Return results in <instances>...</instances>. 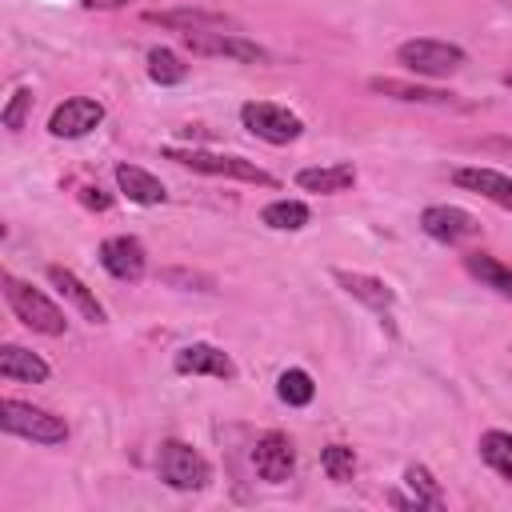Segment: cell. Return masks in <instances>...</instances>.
Returning a JSON list of instances; mask_svg holds the SVG:
<instances>
[{"instance_id": "cell-1", "label": "cell", "mask_w": 512, "mask_h": 512, "mask_svg": "<svg viewBox=\"0 0 512 512\" xmlns=\"http://www.w3.org/2000/svg\"><path fill=\"white\" fill-rule=\"evenodd\" d=\"M4 300H8V308L16 312V320H20L24 328H32V332H40V336H64V332H68L64 312H60L40 288H32L28 280H20V276H12V272H4Z\"/></svg>"}, {"instance_id": "cell-2", "label": "cell", "mask_w": 512, "mask_h": 512, "mask_svg": "<svg viewBox=\"0 0 512 512\" xmlns=\"http://www.w3.org/2000/svg\"><path fill=\"white\" fill-rule=\"evenodd\" d=\"M168 160L192 168V172H204V176H232V180H248V184H264V188H276V176L256 168L252 160L244 156H232V152H204V148H164Z\"/></svg>"}, {"instance_id": "cell-3", "label": "cell", "mask_w": 512, "mask_h": 512, "mask_svg": "<svg viewBox=\"0 0 512 512\" xmlns=\"http://www.w3.org/2000/svg\"><path fill=\"white\" fill-rule=\"evenodd\" d=\"M0 428L12 436H24L32 444H64L68 440L64 416H52L48 408H36L24 400H0Z\"/></svg>"}, {"instance_id": "cell-4", "label": "cell", "mask_w": 512, "mask_h": 512, "mask_svg": "<svg viewBox=\"0 0 512 512\" xmlns=\"http://www.w3.org/2000/svg\"><path fill=\"white\" fill-rule=\"evenodd\" d=\"M156 476H160L168 488H176V492H200V488L212 480V468H208V460H204L192 444H184V440H164L160 452H156Z\"/></svg>"}, {"instance_id": "cell-5", "label": "cell", "mask_w": 512, "mask_h": 512, "mask_svg": "<svg viewBox=\"0 0 512 512\" xmlns=\"http://www.w3.org/2000/svg\"><path fill=\"white\" fill-rule=\"evenodd\" d=\"M396 60L416 72V76H448L456 68H464V48L460 44H448V40H404L396 48Z\"/></svg>"}, {"instance_id": "cell-6", "label": "cell", "mask_w": 512, "mask_h": 512, "mask_svg": "<svg viewBox=\"0 0 512 512\" xmlns=\"http://www.w3.org/2000/svg\"><path fill=\"white\" fill-rule=\"evenodd\" d=\"M240 124L256 136V140H268V144H292L300 140L304 132V120L280 104H268V100H248L240 108Z\"/></svg>"}, {"instance_id": "cell-7", "label": "cell", "mask_w": 512, "mask_h": 512, "mask_svg": "<svg viewBox=\"0 0 512 512\" xmlns=\"http://www.w3.org/2000/svg\"><path fill=\"white\" fill-rule=\"evenodd\" d=\"M184 48L192 56H224V60H240V64H268V48H260L256 40L240 36V32H184Z\"/></svg>"}, {"instance_id": "cell-8", "label": "cell", "mask_w": 512, "mask_h": 512, "mask_svg": "<svg viewBox=\"0 0 512 512\" xmlns=\"http://www.w3.org/2000/svg\"><path fill=\"white\" fill-rule=\"evenodd\" d=\"M252 468H256V476L260 480H268V484H284L292 472H296V448H292V440L284 436V432H264L256 444H252Z\"/></svg>"}, {"instance_id": "cell-9", "label": "cell", "mask_w": 512, "mask_h": 512, "mask_svg": "<svg viewBox=\"0 0 512 512\" xmlns=\"http://www.w3.org/2000/svg\"><path fill=\"white\" fill-rule=\"evenodd\" d=\"M100 120H104V104H100V100L72 96V100H64V104L52 108V116H48V132L60 136V140H80V136H88Z\"/></svg>"}, {"instance_id": "cell-10", "label": "cell", "mask_w": 512, "mask_h": 512, "mask_svg": "<svg viewBox=\"0 0 512 512\" xmlns=\"http://www.w3.org/2000/svg\"><path fill=\"white\" fill-rule=\"evenodd\" d=\"M420 228H424L432 240H440V244H460V240H468V236L480 232L476 216L464 212V208H456V204H428V208L420 212Z\"/></svg>"}, {"instance_id": "cell-11", "label": "cell", "mask_w": 512, "mask_h": 512, "mask_svg": "<svg viewBox=\"0 0 512 512\" xmlns=\"http://www.w3.org/2000/svg\"><path fill=\"white\" fill-rule=\"evenodd\" d=\"M100 264L116 280H140L148 268V256H144V244L136 236H108L100 244Z\"/></svg>"}, {"instance_id": "cell-12", "label": "cell", "mask_w": 512, "mask_h": 512, "mask_svg": "<svg viewBox=\"0 0 512 512\" xmlns=\"http://www.w3.org/2000/svg\"><path fill=\"white\" fill-rule=\"evenodd\" d=\"M176 372L180 376H216V380H236V364L224 348L216 344H184L176 352Z\"/></svg>"}, {"instance_id": "cell-13", "label": "cell", "mask_w": 512, "mask_h": 512, "mask_svg": "<svg viewBox=\"0 0 512 512\" xmlns=\"http://www.w3.org/2000/svg\"><path fill=\"white\" fill-rule=\"evenodd\" d=\"M48 280L56 284V292H60L64 300H72V308H76L88 324H104V304L96 300V292H92L76 272H68V268H60V264H52V268H48Z\"/></svg>"}, {"instance_id": "cell-14", "label": "cell", "mask_w": 512, "mask_h": 512, "mask_svg": "<svg viewBox=\"0 0 512 512\" xmlns=\"http://www.w3.org/2000/svg\"><path fill=\"white\" fill-rule=\"evenodd\" d=\"M368 88L380 92V96L404 100V104H432V108H448V104H456V96L444 92V88H428V84H412V80H392V76H372Z\"/></svg>"}, {"instance_id": "cell-15", "label": "cell", "mask_w": 512, "mask_h": 512, "mask_svg": "<svg viewBox=\"0 0 512 512\" xmlns=\"http://www.w3.org/2000/svg\"><path fill=\"white\" fill-rule=\"evenodd\" d=\"M452 180H456L460 188H468V192H476V196L500 204V208H512V176H504V172H496V168H456Z\"/></svg>"}, {"instance_id": "cell-16", "label": "cell", "mask_w": 512, "mask_h": 512, "mask_svg": "<svg viewBox=\"0 0 512 512\" xmlns=\"http://www.w3.org/2000/svg\"><path fill=\"white\" fill-rule=\"evenodd\" d=\"M116 188H120L132 204H144V208H156V204L168 200L164 184H160L148 168H140V164H116Z\"/></svg>"}, {"instance_id": "cell-17", "label": "cell", "mask_w": 512, "mask_h": 512, "mask_svg": "<svg viewBox=\"0 0 512 512\" xmlns=\"http://www.w3.org/2000/svg\"><path fill=\"white\" fill-rule=\"evenodd\" d=\"M152 24L160 28H180V32H224L236 28L224 12H204V8H168V12H148Z\"/></svg>"}, {"instance_id": "cell-18", "label": "cell", "mask_w": 512, "mask_h": 512, "mask_svg": "<svg viewBox=\"0 0 512 512\" xmlns=\"http://www.w3.org/2000/svg\"><path fill=\"white\" fill-rule=\"evenodd\" d=\"M48 372H52V368H48L36 352H28V348H20V344H4V348H0V376H4V380H16V384H44Z\"/></svg>"}, {"instance_id": "cell-19", "label": "cell", "mask_w": 512, "mask_h": 512, "mask_svg": "<svg viewBox=\"0 0 512 512\" xmlns=\"http://www.w3.org/2000/svg\"><path fill=\"white\" fill-rule=\"evenodd\" d=\"M296 184L304 192H320V196H336V192H348L356 184V168L352 164H324V168H300L296 172Z\"/></svg>"}, {"instance_id": "cell-20", "label": "cell", "mask_w": 512, "mask_h": 512, "mask_svg": "<svg viewBox=\"0 0 512 512\" xmlns=\"http://www.w3.org/2000/svg\"><path fill=\"white\" fill-rule=\"evenodd\" d=\"M336 280L344 284L348 296H356L360 304H368L372 312H392L396 292L380 280V276H364V272H336Z\"/></svg>"}, {"instance_id": "cell-21", "label": "cell", "mask_w": 512, "mask_h": 512, "mask_svg": "<svg viewBox=\"0 0 512 512\" xmlns=\"http://www.w3.org/2000/svg\"><path fill=\"white\" fill-rule=\"evenodd\" d=\"M464 268H468L484 288H492V292H500L504 300H512V268H504L496 256H488V252H468V256H464Z\"/></svg>"}, {"instance_id": "cell-22", "label": "cell", "mask_w": 512, "mask_h": 512, "mask_svg": "<svg viewBox=\"0 0 512 512\" xmlns=\"http://www.w3.org/2000/svg\"><path fill=\"white\" fill-rule=\"evenodd\" d=\"M480 460H484L500 480L512 484V432H500V428L484 432V436H480Z\"/></svg>"}, {"instance_id": "cell-23", "label": "cell", "mask_w": 512, "mask_h": 512, "mask_svg": "<svg viewBox=\"0 0 512 512\" xmlns=\"http://www.w3.org/2000/svg\"><path fill=\"white\" fill-rule=\"evenodd\" d=\"M308 204L304 200H272V204H264V212H260V220L268 224V228H276V232H300L304 224H308Z\"/></svg>"}, {"instance_id": "cell-24", "label": "cell", "mask_w": 512, "mask_h": 512, "mask_svg": "<svg viewBox=\"0 0 512 512\" xmlns=\"http://www.w3.org/2000/svg\"><path fill=\"white\" fill-rule=\"evenodd\" d=\"M276 392H280V400H284V404H292V408H304V404H312V396H316V384H312V376H308L304 368H288V372H280V380H276Z\"/></svg>"}, {"instance_id": "cell-25", "label": "cell", "mask_w": 512, "mask_h": 512, "mask_svg": "<svg viewBox=\"0 0 512 512\" xmlns=\"http://www.w3.org/2000/svg\"><path fill=\"white\" fill-rule=\"evenodd\" d=\"M404 484L412 488V496H416V504H420V508H444V492H440L436 476H432L424 464H408Z\"/></svg>"}, {"instance_id": "cell-26", "label": "cell", "mask_w": 512, "mask_h": 512, "mask_svg": "<svg viewBox=\"0 0 512 512\" xmlns=\"http://www.w3.org/2000/svg\"><path fill=\"white\" fill-rule=\"evenodd\" d=\"M148 76H152L160 88H168V84H180V80L188 76V64H180V56H176L172 48H152V52H148Z\"/></svg>"}, {"instance_id": "cell-27", "label": "cell", "mask_w": 512, "mask_h": 512, "mask_svg": "<svg viewBox=\"0 0 512 512\" xmlns=\"http://www.w3.org/2000/svg\"><path fill=\"white\" fill-rule=\"evenodd\" d=\"M320 468H324V476H328L332 484H348V480L356 476V452H352L348 444H328V448L320 452Z\"/></svg>"}, {"instance_id": "cell-28", "label": "cell", "mask_w": 512, "mask_h": 512, "mask_svg": "<svg viewBox=\"0 0 512 512\" xmlns=\"http://www.w3.org/2000/svg\"><path fill=\"white\" fill-rule=\"evenodd\" d=\"M28 108H32V88H16L12 100H8L4 112H0V124H4L8 132H20L24 120H28Z\"/></svg>"}, {"instance_id": "cell-29", "label": "cell", "mask_w": 512, "mask_h": 512, "mask_svg": "<svg viewBox=\"0 0 512 512\" xmlns=\"http://www.w3.org/2000/svg\"><path fill=\"white\" fill-rule=\"evenodd\" d=\"M160 280L172 284V288H184V292H212V288H216L212 276H204V272H188V268H164Z\"/></svg>"}, {"instance_id": "cell-30", "label": "cell", "mask_w": 512, "mask_h": 512, "mask_svg": "<svg viewBox=\"0 0 512 512\" xmlns=\"http://www.w3.org/2000/svg\"><path fill=\"white\" fill-rule=\"evenodd\" d=\"M124 4H136V0H84V8H124Z\"/></svg>"}, {"instance_id": "cell-31", "label": "cell", "mask_w": 512, "mask_h": 512, "mask_svg": "<svg viewBox=\"0 0 512 512\" xmlns=\"http://www.w3.org/2000/svg\"><path fill=\"white\" fill-rule=\"evenodd\" d=\"M504 84H508V88H512V68H508V72H504Z\"/></svg>"}]
</instances>
